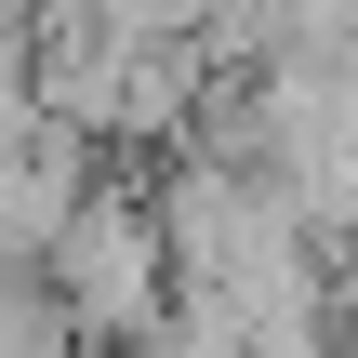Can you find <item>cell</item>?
Returning <instances> with one entry per match:
<instances>
[{"label": "cell", "mask_w": 358, "mask_h": 358, "mask_svg": "<svg viewBox=\"0 0 358 358\" xmlns=\"http://www.w3.org/2000/svg\"><path fill=\"white\" fill-rule=\"evenodd\" d=\"M27 120H53V106H40V13L0 0V146H13Z\"/></svg>", "instance_id": "cell-2"}, {"label": "cell", "mask_w": 358, "mask_h": 358, "mask_svg": "<svg viewBox=\"0 0 358 358\" xmlns=\"http://www.w3.org/2000/svg\"><path fill=\"white\" fill-rule=\"evenodd\" d=\"M53 292L80 319V358H146V332L173 319V239H159V186L106 173L80 199V226L53 239Z\"/></svg>", "instance_id": "cell-1"}]
</instances>
